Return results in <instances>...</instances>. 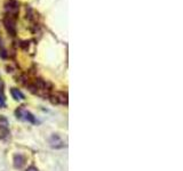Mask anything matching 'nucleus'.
Wrapping results in <instances>:
<instances>
[{
  "label": "nucleus",
  "instance_id": "2",
  "mask_svg": "<svg viewBox=\"0 0 183 171\" xmlns=\"http://www.w3.org/2000/svg\"><path fill=\"white\" fill-rule=\"evenodd\" d=\"M4 25H5L7 32L11 36H16V17L6 15L5 18H4Z\"/></svg>",
  "mask_w": 183,
  "mask_h": 171
},
{
  "label": "nucleus",
  "instance_id": "5",
  "mask_svg": "<svg viewBox=\"0 0 183 171\" xmlns=\"http://www.w3.org/2000/svg\"><path fill=\"white\" fill-rule=\"evenodd\" d=\"M11 96H13V98L15 99V100H23V99H24V95H23V93H22L20 89L11 88Z\"/></svg>",
  "mask_w": 183,
  "mask_h": 171
},
{
  "label": "nucleus",
  "instance_id": "8",
  "mask_svg": "<svg viewBox=\"0 0 183 171\" xmlns=\"http://www.w3.org/2000/svg\"><path fill=\"white\" fill-rule=\"evenodd\" d=\"M26 171H38V169H37L36 166H30Z\"/></svg>",
  "mask_w": 183,
  "mask_h": 171
},
{
  "label": "nucleus",
  "instance_id": "7",
  "mask_svg": "<svg viewBox=\"0 0 183 171\" xmlns=\"http://www.w3.org/2000/svg\"><path fill=\"white\" fill-rule=\"evenodd\" d=\"M0 56L2 57V58H7V56H8V55H7V50H6L4 47L0 48Z\"/></svg>",
  "mask_w": 183,
  "mask_h": 171
},
{
  "label": "nucleus",
  "instance_id": "1",
  "mask_svg": "<svg viewBox=\"0 0 183 171\" xmlns=\"http://www.w3.org/2000/svg\"><path fill=\"white\" fill-rule=\"evenodd\" d=\"M5 11L6 15L13 16L17 18V14L20 11V4L17 0H7L5 4Z\"/></svg>",
  "mask_w": 183,
  "mask_h": 171
},
{
  "label": "nucleus",
  "instance_id": "3",
  "mask_svg": "<svg viewBox=\"0 0 183 171\" xmlns=\"http://www.w3.org/2000/svg\"><path fill=\"white\" fill-rule=\"evenodd\" d=\"M16 115L17 118L28 122H31V123H36V118L33 116V114L30 113L29 111H26L24 107H20V109L16 111Z\"/></svg>",
  "mask_w": 183,
  "mask_h": 171
},
{
  "label": "nucleus",
  "instance_id": "4",
  "mask_svg": "<svg viewBox=\"0 0 183 171\" xmlns=\"http://www.w3.org/2000/svg\"><path fill=\"white\" fill-rule=\"evenodd\" d=\"M24 162H25V157L22 155V154H16L14 155V166L15 168H22L24 166Z\"/></svg>",
  "mask_w": 183,
  "mask_h": 171
},
{
  "label": "nucleus",
  "instance_id": "6",
  "mask_svg": "<svg viewBox=\"0 0 183 171\" xmlns=\"http://www.w3.org/2000/svg\"><path fill=\"white\" fill-rule=\"evenodd\" d=\"M7 135H8V130H7V128L0 125V137H5V136H7Z\"/></svg>",
  "mask_w": 183,
  "mask_h": 171
}]
</instances>
